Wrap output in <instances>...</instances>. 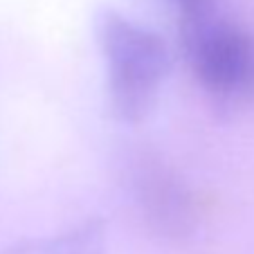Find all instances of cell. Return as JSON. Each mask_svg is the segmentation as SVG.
I'll return each mask as SVG.
<instances>
[{
	"label": "cell",
	"mask_w": 254,
	"mask_h": 254,
	"mask_svg": "<svg viewBox=\"0 0 254 254\" xmlns=\"http://www.w3.org/2000/svg\"><path fill=\"white\" fill-rule=\"evenodd\" d=\"M95 32L108 67L113 113L122 122H142L171 70L167 43L115 9L99 11Z\"/></svg>",
	"instance_id": "6da1fadb"
},
{
	"label": "cell",
	"mask_w": 254,
	"mask_h": 254,
	"mask_svg": "<svg viewBox=\"0 0 254 254\" xmlns=\"http://www.w3.org/2000/svg\"><path fill=\"white\" fill-rule=\"evenodd\" d=\"M183 50L198 81L221 101L254 95V39L211 7L180 18Z\"/></svg>",
	"instance_id": "7a4b0ae2"
},
{
	"label": "cell",
	"mask_w": 254,
	"mask_h": 254,
	"mask_svg": "<svg viewBox=\"0 0 254 254\" xmlns=\"http://www.w3.org/2000/svg\"><path fill=\"white\" fill-rule=\"evenodd\" d=\"M128 183L135 202L151 227L167 239H185L198 221L196 198L180 173L153 153L130 160Z\"/></svg>",
	"instance_id": "3957f363"
},
{
	"label": "cell",
	"mask_w": 254,
	"mask_h": 254,
	"mask_svg": "<svg viewBox=\"0 0 254 254\" xmlns=\"http://www.w3.org/2000/svg\"><path fill=\"white\" fill-rule=\"evenodd\" d=\"M2 254H106L104 223L86 221L52 239L20 241Z\"/></svg>",
	"instance_id": "277c9868"
},
{
	"label": "cell",
	"mask_w": 254,
	"mask_h": 254,
	"mask_svg": "<svg viewBox=\"0 0 254 254\" xmlns=\"http://www.w3.org/2000/svg\"><path fill=\"white\" fill-rule=\"evenodd\" d=\"M171 2L183 14H191V11H200V9L211 7V0H171Z\"/></svg>",
	"instance_id": "5b68a950"
}]
</instances>
